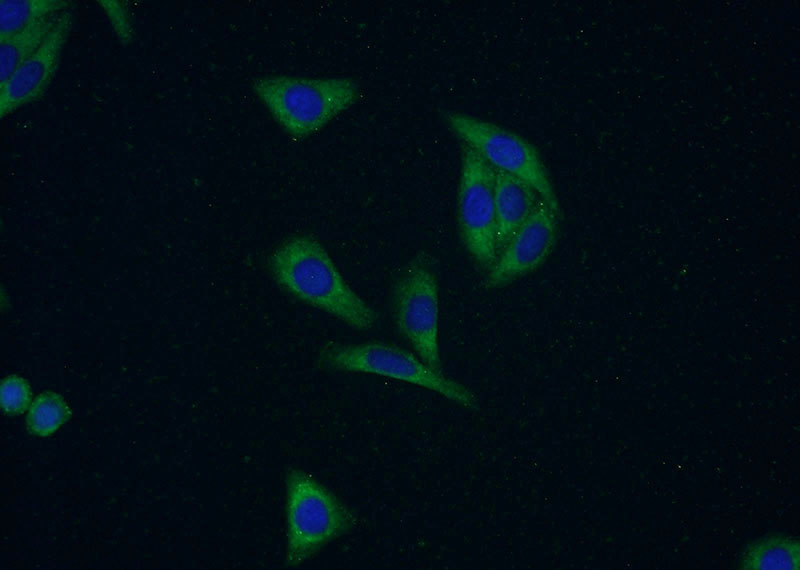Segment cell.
I'll return each mask as SVG.
<instances>
[{
	"label": "cell",
	"mask_w": 800,
	"mask_h": 570,
	"mask_svg": "<svg viewBox=\"0 0 800 570\" xmlns=\"http://www.w3.org/2000/svg\"><path fill=\"white\" fill-rule=\"evenodd\" d=\"M268 268L282 290L354 329L369 330L378 320L376 310L348 285L312 236L298 234L285 239L271 253Z\"/></svg>",
	"instance_id": "6da1fadb"
},
{
	"label": "cell",
	"mask_w": 800,
	"mask_h": 570,
	"mask_svg": "<svg viewBox=\"0 0 800 570\" xmlns=\"http://www.w3.org/2000/svg\"><path fill=\"white\" fill-rule=\"evenodd\" d=\"M253 90L289 136L303 139L324 128L359 98V84L346 77L273 75L256 79Z\"/></svg>",
	"instance_id": "7a4b0ae2"
},
{
	"label": "cell",
	"mask_w": 800,
	"mask_h": 570,
	"mask_svg": "<svg viewBox=\"0 0 800 570\" xmlns=\"http://www.w3.org/2000/svg\"><path fill=\"white\" fill-rule=\"evenodd\" d=\"M285 564L296 567L356 525L353 512L309 473L290 469L285 478Z\"/></svg>",
	"instance_id": "3957f363"
},
{
	"label": "cell",
	"mask_w": 800,
	"mask_h": 570,
	"mask_svg": "<svg viewBox=\"0 0 800 570\" xmlns=\"http://www.w3.org/2000/svg\"><path fill=\"white\" fill-rule=\"evenodd\" d=\"M321 367L340 372L379 375L439 393L467 408H475V395L462 383L427 366L418 356L393 343L359 344L331 342L318 355Z\"/></svg>",
	"instance_id": "277c9868"
},
{
	"label": "cell",
	"mask_w": 800,
	"mask_h": 570,
	"mask_svg": "<svg viewBox=\"0 0 800 570\" xmlns=\"http://www.w3.org/2000/svg\"><path fill=\"white\" fill-rule=\"evenodd\" d=\"M443 119L462 144L477 152L495 170L530 184L541 199L560 214L548 171L530 141L512 130L463 112L445 111Z\"/></svg>",
	"instance_id": "5b68a950"
},
{
	"label": "cell",
	"mask_w": 800,
	"mask_h": 570,
	"mask_svg": "<svg viewBox=\"0 0 800 570\" xmlns=\"http://www.w3.org/2000/svg\"><path fill=\"white\" fill-rule=\"evenodd\" d=\"M434 260L416 255L400 271L391 291V311L400 335L417 356L443 373L439 352V285Z\"/></svg>",
	"instance_id": "8992f818"
},
{
	"label": "cell",
	"mask_w": 800,
	"mask_h": 570,
	"mask_svg": "<svg viewBox=\"0 0 800 570\" xmlns=\"http://www.w3.org/2000/svg\"><path fill=\"white\" fill-rule=\"evenodd\" d=\"M494 189L495 169L462 144L458 231L466 250L484 269H488L497 256Z\"/></svg>",
	"instance_id": "52a82bcc"
},
{
	"label": "cell",
	"mask_w": 800,
	"mask_h": 570,
	"mask_svg": "<svg viewBox=\"0 0 800 570\" xmlns=\"http://www.w3.org/2000/svg\"><path fill=\"white\" fill-rule=\"evenodd\" d=\"M558 216L541 200L487 269L486 285L500 288L537 270L550 256L558 235Z\"/></svg>",
	"instance_id": "ba28073f"
},
{
	"label": "cell",
	"mask_w": 800,
	"mask_h": 570,
	"mask_svg": "<svg viewBox=\"0 0 800 570\" xmlns=\"http://www.w3.org/2000/svg\"><path fill=\"white\" fill-rule=\"evenodd\" d=\"M71 27V13L62 12L36 52L0 85L1 118L37 101L45 94L58 69Z\"/></svg>",
	"instance_id": "9c48e42d"
},
{
	"label": "cell",
	"mask_w": 800,
	"mask_h": 570,
	"mask_svg": "<svg viewBox=\"0 0 800 570\" xmlns=\"http://www.w3.org/2000/svg\"><path fill=\"white\" fill-rule=\"evenodd\" d=\"M494 196L498 253L531 216L542 199L527 182L497 170Z\"/></svg>",
	"instance_id": "30bf717a"
},
{
	"label": "cell",
	"mask_w": 800,
	"mask_h": 570,
	"mask_svg": "<svg viewBox=\"0 0 800 570\" xmlns=\"http://www.w3.org/2000/svg\"><path fill=\"white\" fill-rule=\"evenodd\" d=\"M739 568L745 570L800 568V544L797 539L771 534L748 544L740 557Z\"/></svg>",
	"instance_id": "8fae6325"
},
{
	"label": "cell",
	"mask_w": 800,
	"mask_h": 570,
	"mask_svg": "<svg viewBox=\"0 0 800 570\" xmlns=\"http://www.w3.org/2000/svg\"><path fill=\"white\" fill-rule=\"evenodd\" d=\"M61 13L42 18L0 42V85L27 60L46 39Z\"/></svg>",
	"instance_id": "7c38bea8"
},
{
	"label": "cell",
	"mask_w": 800,
	"mask_h": 570,
	"mask_svg": "<svg viewBox=\"0 0 800 570\" xmlns=\"http://www.w3.org/2000/svg\"><path fill=\"white\" fill-rule=\"evenodd\" d=\"M72 4L66 0H1L0 42L42 18L67 11Z\"/></svg>",
	"instance_id": "4fadbf2b"
},
{
	"label": "cell",
	"mask_w": 800,
	"mask_h": 570,
	"mask_svg": "<svg viewBox=\"0 0 800 570\" xmlns=\"http://www.w3.org/2000/svg\"><path fill=\"white\" fill-rule=\"evenodd\" d=\"M65 399L54 391H44L31 403L27 416V430L31 435L47 437L55 433L71 418Z\"/></svg>",
	"instance_id": "5bb4252c"
},
{
	"label": "cell",
	"mask_w": 800,
	"mask_h": 570,
	"mask_svg": "<svg viewBox=\"0 0 800 570\" xmlns=\"http://www.w3.org/2000/svg\"><path fill=\"white\" fill-rule=\"evenodd\" d=\"M32 392L26 379L10 375L1 382V407L6 415H19L31 405Z\"/></svg>",
	"instance_id": "9a60e30c"
},
{
	"label": "cell",
	"mask_w": 800,
	"mask_h": 570,
	"mask_svg": "<svg viewBox=\"0 0 800 570\" xmlns=\"http://www.w3.org/2000/svg\"><path fill=\"white\" fill-rule=\"evenodd\" d=\"M99 6L103 9L108 20L123 45H127L133 40V28L130 15L125 5L117 0H100Z\"/></svg>",
	"instance_id": "2e32d148"
}]
</instances>
